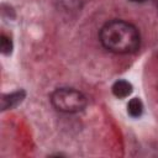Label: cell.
I'll use <instances>...</instances> for the list:
<instances>
[{"mask_svg": "<svg viewBox=\"0 0 158 158\" xmlns=\"http://www.w3.org/2000/svg\"><path fill=\"white\" fill-rule=\"evenodd\" d=\"M102 46L114 53L126 54L135 52L139 46V33L137 28L121 20L107 22L100 31Z\"/></svg>", "mask_w": 158, "mask_h": 158, "instance_id": "1", "label": "cell"}, {"mask_svg": "<svg viewBox=\"0 0 158 158\" xmlns=\"http://www.w3.org/2000/svg\"><path fill=\"white\" fill-rule=\"evenodd\" d=\"M51 101L53 106L63 112H78L86 105L85 96L74 89H58L52 96Z\"/></svg>", "mask_w": 158, "mask_h": 158, "instance_id": "2", "label": "cell"}, {"mask_svg": "<svg viewBox=\"0 0 158 158\" xmlns=\"http://www.w3.org/2000/svg\"><path fill=\"white\" fill-rule=\"evenodd\" d=\"M25 99V91L23 90H19V91H14L11 94H6L1 96V109L2 110H7V109H14L19 104H21Z\"/></svg>", "mask_w": 158, "mask_h": 158, "instance_id": "3", "label": "cell"}, {"mask_svg": "<svg viewBox=\"0 0 158 158\" xmlns=\"http://www.w3.org/2000/svg\"><path fill=\"white\" fill-rule=\"evenodd\" d=\"M112 93L116 98H126L132 93V85L127 80H117L112 85Z\"/></svg>", "mask_w": 158, "mask_h": 158, "instance_id": "4", "label": "cell"}, {"mask_svg": "<svg viewBox=\"0 0 158 158\" xmlns=\"http://www.w3.org/2000/svg\"><path fill=\"white\" fill-rule=\"evenodd\" d=\"M127 111L132 117H138L143 112V104L138 98H133L130 100L127 105Z\"/></svg>", "mask_w": 158, "mask_h": 158, "instance_id": "5", "label": "cell"}, {"mask_svg": "<svg viewBox=\"0 0 158 158\" xmlns=\"http://www.w3.org/2000/svg\"><path fill=\"white\" fill-rule=\"evenodd\" d=\"M0 47H1V52L4 54H10L12 52V41L6 37L5 35L1 36V40H0Z\"/></svg>", "mask_w": 158, "mask_h": 158, "instance_id": "6", "label": "cell"}, {"mask_svg": "<svg viewBox=\"0 0 158 158\" xmlns=\"http://www.w3.org/2000/svg\"><path fill=\"white\" fill-rule=\"evenodd\" d=\"M131 1H135V2H142V1H146V0H131Z\"/></svg>", "mask_w": 158, "mask_h": 158, "instance_id": "7", "label": "cell"}, {"mask_svg": "<svg viewBox=\"0 0 158 158\" xmlns=\"http://www.w3.org/2000/svg\"><path fill=\"white\" fill-rule=\"evenodd\" d=\"M157 6H158V0H157Z\"/></svg>", "mask_w": 158, "mask_h": 158, "instance_id": "8", "label": "cell"}]
</instances>
